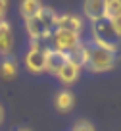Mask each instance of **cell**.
Returning <instances> with one entry per match:
<instances>
[{"label":"cell","instance_id":"6da1fadb","mask_svg":"<svg viewBox=\"0 0 121 131\" xmlns=\"http://www.w3.org/2000/svg\"><path fill=\"white\" fill-rule=\"evenodd\" d=\"M90 42L96 46H102L106 50L117 52L121 45V37L117 35V31L113 29L110 19H100L96 23H90Z\"/></svg>","mask_w":121,"mask_h":131},{"label":"cell","instance_id":"7a4b0ae2","mask_svg":"<svg viewBox=\"0 0 121 131\" xmlns=\"http://www.w3.org/2000/svg\"><path fill=\"white\" fill-rule=\"evenodd\" d=\"M85 42H87V66L85 68H89L94 73H104V71H110L117 66V52L96 46L90 41H85Z\"/></svg>","mask_w":121,"mask_h":131},{"label":"cell","instance_id":"3957f363","mask_svg":"<svg viewBox=\"0 0 121 131\" xmlns=\"http://www.w3.org/2000/svg\"><path fill=\"white\" fill-rule=\"evenodd\" d=\"M50 48L48 41H31L25 54V68L31 73H42L46 70V50Z\"/></svg>","mask_w":121,"mask_h":131},{"label":"cell","instance_id":"277c9868","mask_svg":"<svg viewBox=\"0 0 121 131\" xmlns=\"http://www.w3.org/2000/svg\"><path fill=\"white\" fill-rule=\"evenodd\" d=\"M50 46L64 54H69L77 45H81V35L77 33H71V31H65V29H54L52 35L48 39Z\"/></svg>","mask_w":121,"mask_h":131},{"label":"cell","instance_id":"5b68a950","mask_svg":"<svg viewBox=\"0 0 121 131\" xmlns=\"http://www.w3.org/2000/svg\"><path fill=\"white\" fill-rule=\"evenodd\" d=\"M25 31H27L31 41H48L50 35H52V31L40 21L39 16L31 17V19H25Z\"/></svg>","mask_w":121,"mask_h":131},{"label":"cell","instance_id":"8992f818","mask_svg":"<svg viewBox=\"0 0 121 131\" xmlns=\"http://www.w3.org/2000/svg\"><path fill=\"white\" fill-rule=\"evenodd\" d=\"M83 14L90 23L106 17V0H85L83 2Z\"/></svg>","mask_w":121,"mask_h":131},{"label":"cell","instance_id":"52a82bcc","mask_svg":"<svg viewBox=\"0 0 121 131\" xmlns=\"http://www.w3.org/2000/svg\"><path fill=\"white\" fill-rule=\"evenodd\" d=\"M65 64H67V54L60 52V50L52 48V46L46 50V70L44 71H48L52 75H58Z\"/></svg>","mask_w":121,"mask_h":131},{"label":"cell","instance_id":"ba28073f","mask_svg":"<svg viewBox=\"0 0 121 131\" xmlns=\"http://www.w3.org/2000/svg\"><path fill=\"white\" fill-rule=\"evenodd\" d=\"M14 48V31H12V25L8 21H0V56L6 58L10 56Z\"/></svg>","mask_w":121,"mask_h":131},{"label":"cell","instance_id":"9c48e42d","mask_svg":"<svg viewBox=\"0 0 121 131\" xmlns=\"http://www.w3.org/2000/svg\"><path fill=\"white\" fill-rule=\"evenodd\" d=\"M56 29H65V31L81 35V31H83V19L79 16H75V14H62L56 19Z\"/></svg>","mask_w":121,"mask_h":131},{"label":"cell","instance_id":"30bf717a","mask_svg":"<svg viewBox=\"0 0 121 131\" xmlns=\"http://www.w3.org/2000/svg\"><path fill=\"white\" fill-rule=\"evenodd\" d=\"M73 104H75V96H73V93L69 89L60 91L56 94V98H54V106H56L58 112H69L73 108Z\"/></svg>","mask_w":121,"mask_h":131},{"label":"cell","instance_id":"8fae6325","mask_svg":"<svg viewBox=\"0 0 121 131\" xmlns=\"http://www.w3.org/2000/svg\"><path fill=\"white\" fill-rule=\"evenodd\" d=\"M79 73H81V68H77L75 64L67 62V64L62 68V71L56 75V77L60 79L64 85H71V83H75L77 79H79Z\"/></svg>","mask_w":121,"mask_h":131},{"label":"cell","instance_id":"7c38bea8","mask_svg":"<svg viewBox=\"0 0 121 131\" xmlns=\"http://www.w3.org/2000/svg\"><path fill=\"white\" fill-rule=\"evenodd\" d=\"M67 62L75 64L77 68H85L87 66V42L81 41V45H77L71 52L67 54Z\"/></svg>","mask_w":121,"mask_h":131},{"label":"cell","instance_id":"4fadbf2b","mask_svg":"<svg viewBox=\"0 0 121 131\" xmlns=\"http://www.w3.org/2000/svg\"><path fill=\"white\" fill-rule=\"evenodd\" d=\"M42 2L40 0H21V4H19V12L21 16H23V19H31V17L39 16L40 8H42Z\"/></svg>","mask_w":121,"mask_h":131},{"label":"cell","instance_id":"5bb4252c","mask_svg":"<svg viewBox=\"0 0 121 131\" xmlns=\"http://www.w3.org/2000/svg\"><path fill=\"white\" fill-rule=\"evenodd\" d=\"M0 75L4 79H14L17 75V62L14 56H6L0 62Z\"/></svg>","mask_w":121,"mask_h":131},{"label":"cell","instance_id":"9a60e30c","mask_svg":"<svg viewBox=\"0 0 121 131\" xmlns=\"http://www.w3.org/2000/svg\"><path fill=\"white\" fill-rule=\"evenodd\" d=\"M39 17H40V21H42V23H44L50 31H54V29H56L58 14L54 12V8H50V6H42V8H40V12H39Z\"/></svg>","mask_w":121,"mask_h":131},{"label":"cell","instance_id":"2e32d148","mask_svg":"<svg viewBox=\"0 0 121 131\" xmlns=\"http://www.w3.org/2000/svg\"><path fill=\"white\" fill-rule=\"evenodd\" d=\"M121 14V0H106V19H113Z\"/></svg>","mask_w":121,"mask_h":131},{"label":"cell","instance_id":"e0dca14e","mask_svg":"<svg viewBox=\"0 0 121 131\" xmlns=\"http://www.w3.org/2000/svg\"><path fill=\"white\" fill-rule=\"evenodd\" d=\"M71 131H96V129H94V125L89 119H77V122L73 123Z\"/></svg>","mask_w":121,"mask_h":131},{"label":"cell","instance_id":"ac0fdd59","mask_svg":"<svg viewBox=\"0 0 121 131\" xmlns=\"http://www.w3.org/2000/svg\"><path fill=\"white\" fill-rule=\"evenodd\" d=\"M6 12H8V0H0V21L6 19Z\"/></svg>","mask_w":121,"mask_h":131},{"label":"cell","instance_id":"d6986e66","mask_svg":"<svg viewBox=\"0 0 121 131\" xmlns=\"http://www.w3.org/2000/svg\"><path fill=\"white\" fill-rule=\"evenodd\" d=\"M110 21H112L113 29H115V31H117V35H119V37H121V14H119V16H115V17H113V19H110Z\"/></svg>","mask_w":121,"mask_h":131},{"label":"cell","instance_id":"ffe728a7","mask_svg":"<svg viewBox=\"0 0 121 131\" xmlns=\"http://www.w3.org/2000/svg\"><path fill=\"white\" fill-rule=\"evenodd\" d=\"M2 118H4V110H2V106H0V123H2Z\"/></svg>","mask_w":121,"mask_h":131},{"label":"cell","instance_id":"44dd1931","mask_svg":"<svg viewBox=\"0 0 121 131\" xmlns=\"http://www.w3.org/2000/svg\"><path fill=\"white\" fill-rule=\"evenodd\" d=\"M16 131H29V129H25V127H21V129H16Z\"/></svg>","mask_w":121,"mask_h":131}]
</instances>
